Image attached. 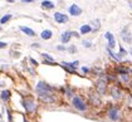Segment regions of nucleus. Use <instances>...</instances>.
Here are the masks:
<instances>
[{
	"label": "nucleus",
	"instance_id": "nucleus-1",
	"mask_svg": "<svg viewBox=\"0 0 132 122\" xmlns=\"http://www.w3.org/2000/svg\"><path fill=\"white\" fill-rule=\"evenodd\" d=\"M94 88H96V91L98 92L101 96H104L107 91H108V82H107V76L104 77L103 76V73H102L101 76H100V78L97 79L96 82V86H94Z\"/></svg>",
	"mask_w": 132,
	"mask_h": 122
},
{
	"label": "nucleus",
	"instance_id": "nucleus-2",
	"mask_svg": "<svg viewBox=\"0 0 132 122\" xmlns=\"http://www.w3.org/2000/svg\"><path fill=\"white\" fill-rule=\"evenodd\" d=\"M107 117L108 120L112 122H120L121 121V110L118 106H111L108 110H107Z\"/></svg>",
	"mask_w": 132,
	"mask_h": 122
},
{
	"label": "nucleus",
	"instance_id": "nucleus-3",
	"mask_svg": "<svg viewBox=\"0 0 132 122\" xmlns=\"http://www.w3.org/2000/svg\"><path fill=\"white\" fill-rule=\"evenodd\" d=\"M72 104L73 107L79 112H86L88 110V103L82 98L81 96H74L72 98Z\"/></svg>",
	"mask_w": 132,
	"mask_h": 122
},
{
	"label": "nucleus",
	"instance_id": "nucleus-4",
	"mask_svg": "<svg viewBox=\"0 0 132 122\" xmlns=\"http://www.w3.org/2000/svg\"><path fill=\"white\" fill-rule=\"evenodd\" d=\"M78 64H79V62L78 61H74V62H62L61 66L65 69V71L68 72V73H71V74H77V67H78Z\"/></svg>",
	"mask_w": 132,
	"mask_h": 122
},
{
	"label": "nucleus",
	"instance_id": "nucleus-5",
	"mask_svg": "<svg viewBox=\"0 0 132 122\" xmlns=\"http://www.w3.org/2000/svg\"><path fill=\"white\" fill-rule=\"evenodd\" d=\"M23 107L25 108V111L28 113H34L37 111V104L33 98H25L23 100Z\"/></svg>",
	"mask_w": 132,
	"mask_h": 122
},
{
	"label": "nucleus",
	"instance_id": "nucleus-6",
	"mask_svg": "<svg viewBox=\"0 0 132 122\" xmlns=\"http://www.w3.org/2000/svg\"><path fill=\"white\" fill-rule=\"evenodd\" d=\"M88 98H89V103H91L92 106H94V107H100V106L102 104L101 94H100L97 91L91 92L89 96H88Z\"/></svg>",
	"mask_w": 132,
	"mask_h": 122
},
{
	"label": "nucleus",
	"instance_id": "nucleus-7",
	"mask_svg": "<svg viewBox=\"0 0 132 122\" xmlns=\"http://www.w3.org/2000/svg\"><path fill=\"white\" fill-rule=\"evenodd\" d=\"M37 92L38 93H52L53 92V87H51L48 83H45V82H38V84H37Z\"/></svg>",
	"mask_w": 132,
	"mask_h": 122
},
{
	"label": "nucleus",
	"instance_id": "nucleus-8",
	"mask_svg": "<svg viewBox=\"0 0 132 122\" xmlns=\"http://www.w3.org/2000/svg\"><path fill=\"white\" fill-rule=\"evenodd\" d=\"M110 93H111L112 98L116 100V101H118V100H122V98H123V93H122L121 88L117 87V86H112L111 88H110Z\"/></svg>",
	"mask_w": 132,
	"mask_h": 122
},
{
	"label": "nucleus",
	"instance_id": "nucleus-9",
	"mask_svg": "<svg viewBox=\"0 0 132 122\" xmlns=\"http://www.w3.org/2000/svg\"><path fill=\"white\" fill-rule=\"evenodd\" d=\"M121 38L125 43L132 44V34H131V31H130V29H128V27H125L121 30Z\"/></svg>",
	"mask_w": 132,
	"mask_h": 122
},
{
	"label": "nucleus",
	"instance_id": "nucleus-10",
	"mask_svg": "<svg viewBox=\"0 0 132 122\" xmlns=\"http://www.w3.org/2000/svg\"><path fill=\"white\" fill-rule=\"evenodd\" d=\"M40 101L45 102V103H54L55 102V97L52 93H38Z\"/></svg>",
	"mask_w": 132,
	"mask_h": 122
},
{
	"label": "nucleus",
	"instance_id": "nucleus-11",
	"mask_svg": "<svg viewBox=\"0 0 132 122\" xmlns=\"http://www.w3.org/2000/svg\"><path fill=\"white\" fill-rule=\"evenodd\" d=\"M104 38H106V40L108 42V48H111V49H113L114 47H116V39H114V35L112 34L111 31H107L106 34H104Z\"/></svg>",
	"mask_w": 132,
	"mask_h": 122
},
{
	"label": "nucleus",
	"instance_id": "nucleus-12",
	"mask_svg": "<svg viewBox=\"0 0 132 122\" xmlns=\"http://www.w3.org/2000/svg\"><path fill=\"white\" fill-rule=\"evenodd\" d=\"M54 20L57 23H59V24H64V23L68 21V17L65 14H63V13L57 11V13H54Z\"/></svg>",
	"mask_w": 132,
	"mask_h": 122
},
{
	"label": "nucleus",
	"instance_id": "nucleus-13",
	"mask_svg": "<svg viewBox=\"0 0 132 122\" xmlns=\"http://www.w3.org/2000/svg\"><path fill=\"white\" fill-rule=\"evenodd\" d=\"M69 14H71L72 17H79L82 14V9L79 8V5L72 4L71 6H69Z\"/></svg>",
	"mask_w": 132,
	"mask_h": 122
},
{
	"label": "nucleus",
	"instance_id": "nucleus-14",
	"mask_svg": "<svg viewBox=\"0 0 132 122\" xmlns=\"http://www.w3.org/2000/svg\"><path fill=\"white\" fill-rule=\"evenodd\" d=\"M72 37H73L72 35V31H64V33H62V35H61V42L63 44H67V43H69Z\"/></svg>",
	"mask_w": 132,
	"mask_h": 122
},
{
	"label": "nucleus",
	"instance_id": "nucleus-15",
	"mask_svg": "<svg viewBox=\"0 0 132 122\" xmlns=\"http://www.w3.org/2000/svg\"><path fill=\"white\" fill-rule=\"evenodd\" d=\"M91 31H93V28H92L91 24H83L81 28H79V33L83 34V35H86V34L91 33Z\"/></svg>",
	"mask_w": 132,
	"mask_h": 122
},
{
	"label": "nucleus",
	"instance_id": "nucleus-16",
	"mask_svg": "<svg viewBox=\"0 0 132 122\" xmlns=\"http://www.w3.org/2000/svg\"><path fill=\"white\" fill-rule=\"evenodd\" d=\"M40 37H42V39H44V40H49L52 37H53V33H52V30H49V29H45V30L42 31Z\"/></svg>",
	"mask_w": 132,
	"mask_h": 122
},
{
	"label": "nucleus",
	"instance_id": "nucleus-17",
	"mask_svg": "<svg viewBox=\"0 0 132 122\" xmlns=\"http://www.w3.org/2000/svg\"><path fill=\"white\" fill-rule=\"evenodd\" d=\"M107 52H108V54H110V57H111L113 61H116V62H121V57L118 55V53H113V51H112L111 48H108L107 47Z\"/></svg>",
	"mask_w": 132,
	"mask_h": 122
},
{
	"label": "nucleus",
	"instance_id": "nucleus-18",
	"mask_svg": "<svg viewBox=\"0 0 132 122\" xmlns=\"http://www.w3.org/2000/svg\"><path fill=\"white\" fill-rule=\"evenodd\" d=\"M20 30L24 33V34H27V35H29V37H35V31L31 30L30 28H28V27H20Z\"/></svg>",
	"mask_w": 132,
	"mask_h": 122
},
{
	"label": "nucleus",
	"instance_id": "nucleus-19",
	"mask_svg": "<svg viewBox=\"0 0 132 122\" xmlns=\"http://www.w3.org/2000/svg\"><path fill=\"white\" fill-rule=\"evenodd\" d=\"M118 76H120V81H121L123 84H127V83H130V82H131L130 73H127V74H118Z\"/></svg>",
	"mask_w": 132,
	"mask_h": 122
},
{
	"label": "nucleus",
	"instance_id": "nucleus-20",
	"mask_svg": "<svg viewBox=\"0 0 132 122\" xmlns=\"http://www.w3.org/2000/svg\"><path fill=\"white\" fill-rule=\"evenodd\" d=\"M1 100L4 102H8L10 100V92L8 91V90H4V91L1 92Z\"/></svg>",
	"mask_w": 132,
	"mask_h": 122
},
{
	"label": "nucleus",
	"instance_id": "nucleus-21",
	"mask_svg": "<svg viewBox=\"0 0 132 122\" xmlns=\"http://www.w3.org/2000/svg\"><path fill=\"white\" fill-rule=\"evenodd\" d=\"M42 6L45 8V9H53L54 8V4L52 1H49V0H43L42 1Z\"/></svg>",
	"mask_w": 132,
	"mask_h": 122
},
{
	"label": "nucleus",
	"instance_id": "nucleus-22",
	"mask_svg": "<svg viewBox=\"0 0 132 122\" xmlns=\"http://www.w3.org/2000/svg\"><path fill=\"white\" fill-rule=\"evenodd\" d=\"M92 25H93V31H97L101 29V21L98 20V19L92 21Z\"/></svg>",
	"mask_w": 132,
	"mask_h": 122
},
{
	"label": "nucleus",
	"instance_id": "nucleus-23",
	"mask_svg": "<svg viewBox=\"0 0 132 122\" xmlns=\"http://www.w3.org/2000/svg\"><path fill=\"white\" fill-rule=\"evenodd\" d=\"M10 19H11V14H6V15H4V17L0 19V24H5V23H8Z\"/></svg>",
	"mask_w": 132,
	"mask_h": 122
},
{
	"label": "nucleus",
	"instance_id": "nucleus-24",
	"mask_svg": "<svg viewBox=\"0 0 132 122\" xmlns=\"http://www.w3.org/2000/svg\"><path fill=\"white\" fill-rule=\"evenodd\" d=\"M64 91H65V94H67L68 97H71V98L74 97V91L72 90L71 87H65V90H64Z\"/></svg>",
	"mask_w": 132,
	"mask_h": 122
},
{
	"label": "nucleus",
	"instance_id": "nucleus-25",
	"mask_svg": "<svg viewBox=\"0 0 132 122\" xmlns=\"http://www.w3.org/2000/svg\"><path fill=\"white\" fill-rule=\"evenodd\" d=\"M118 55H120L121 58H123V57H126V55H127V51H126L122 45H120V52H118Z\"/></svg>",
	"mask_w": 132,
	"mask_h": 122
},
{
	"label": "nucleus",
	"instance_id": "nucleus-26",
	"mask_svg": "<svg viewBox=\"0 0 132 122\" xmlns=\"http://www.w3.org/2000/svg\"><path fill=\"white\" fill-rule=\"evenodd\" d=\"M42 57H43V58H44L45 61H51V62H54V58H53L52 55H49L48 53H43V54H42Z\"/></svg>",
	"mask_w": 132,
	"mask_h": 122
},
{
	"label": "nucleus",
	"instance_id": "nucleus-27",
	"mask_svg": "<svg viewBox=\"0 0 132 122\" xmlns=\"http://www.w3.org/2000/svg\"><path fill=\"white\" fill-rule=\"evenodd\" d=\"M82 44H83L84 48H92V42L91 40H83Z\"/></svg>",
	"mask_w": 132,
	"mask_h": 122
},
{
	"label": "nucleus",
	"instance_id": "nucleus-28",
	"mask_svg": "<svg viewBox=\"0 0 132 122\" xmlns=\"http://www.w3.org/2000/svg\"><path fill=\"white\" fill-rule=\"evenodd\" d=\"M67 51L69 52V53H71V54H74V53H76V52H77V48H76V47H74V45H71V47H69V48H68V49H67Z\"/></svg>",
	"mask_w": 132,
	"mask_h": 122
},
{
	"label": "nucleus",
	"instance_id": "nucleus-29",
	"mask_svg": "<svg viewBox=\"0 0 132 122\" xmlns=\"http://www.w3.org/2000/svg\"><path fill=\"white\" fill-rule=\"evenodd\" d=\"M81 69H82V72H83V73H86V74H87V73H89V72H91V69H89V68H88V67H82Z\"/></svg>",
	"mask_w": 132,
	"mask_h": 122
},
{
	"label": "nucleus",
	"instance_id": "nucleus-30",
	"mask_svg": "<svg viewBox=\"0 0 132 122\" xmlns=\"http://www.w3.org/2000/svg\"><path fill=\"white\" fill-rule=\"evenodd\" d=\"M57 49H58L59 52H63V51H67L68 48H65L64 45H58V47H57Z\"/></svg>",
	"mask_w": 132,
	"mask_h": 122
},
{
	"label": "nucleus",
	"instance_id": "nucleus-31",
	"mask_svg": "<svg viewBox=\"0 0 132 122\" xmlns=\"http://www.w3.org/2000/svg\"><path fill=\"white\" fill-rule=\"evenodd\" d=\"M72 35H73L74 38H79V37H81V33H77V31H72Z\"/></svg>",
	"mask_w": 132,
	"mask_h": 122
},
{
	"label": "nucleus",
	"instance_id": "nucleus-32",
	"mask_svg": "<svg viewBox=\"0 0 132 122\" xmlns=\"http://www.w3.org/2000/svg\"><path fill=\"white\" fill-rule=\"evenodd\" d=\"M8 44L5 43V42H0V49H3V48H5Z\"/></svg>",
	"mask_w": 132,
	"mask_h": 122
},
{
	"label": "nucleus",
	"instance_id": "nucleus-33",
	"mask_svg": "<svg viewBox=\"0 0 132 122\" xmlns=\"http://www.w3.org/2000/svg\"><path fill=\"white\" fill-rule=\"evenodd\" d=\"M30 62L33 63V64H34V66H38V62H37V61H34L33 58H30Z\"/></svg>",
	"mask_w": 132,
	"mask_h": 122
},
{
	"label": "nucleus",
	"instance_id": "nucleus-34",
	"mask_svg": "<svg viewBox=\"0 0 132 122\" xmlns=\"http://www.w3.org/2000/svg\"><path fill=\"white\" fill-rule=\"evenodd\" d=\"M8 117H9V121L11 122V120H13V117H11V113H10V111H8Z\"/></svg>",
	"mask_w": 132,
	"mask_h": 122
},
{
	"label": "nucleus",
	"instance_id": "nucleus-35",
	"mask_svg": "<svg viewBox=\"0 0 132 122\" xmlns=\"http://www.w3.org/2000/svg\"><path fill=\"white\" fill-rule=\"evenodd\" d=\"M31 47L33 48H39V44L38 43H34V44H31Z\"/></svg>",
	"mask_w": 132,
	"mask_h": 122
},
{
	"label": "nucleus",
	"instance_id": "nucleus-36",
	"mask_svg": "<svg viewBox=\"0 0 132 122\" xmlns=\"http://www.w3.org/2000/svg\"><path fill=\"white\" fill-rule=\"evenodd\" d=\"M23 3H33V1H35V0H21Z\"/></svg>",
	"mask_w": 132,
	"mask_h": 122
},
{
	"label": "nucleus",
	"instance_id": "nucleus-37",
	"mask_svg": "<svg viewBox=\"0 0 132 122\" xmlns=\"http://www.w3.org/2000/svg\"><path fill=\"white\" fill-rule=\"evenodd\" d=\"M128 5H130V8L132 9V0H128Z\"/></svg>",
	"mask_w": 132,
	"mask_h": 122
},
{
	"label": "nucleus",
	"instance_id": "nucleus-38",
	"mask_svg": "<svg viewBox=\"0 0 132 122\" xmlns=\"http://www.w3.org/2000/svg\"><path fill=\"white\" fill-rule=\"evenodd\" d=\"M8 1H9V3H14L15 0H8Z\"/></svg>",
	"mask_w": 132,
	"mask_h": 122
},
{
	"label": "nucleus",
	"instance_id": "nucleus-39",
	"mask_svg": "<svg viewBox=\"0 0 132 122\" xmlns=\"http://www.w3.org/2000/svg\"><path fill=\"white\" fill-rule=\"evenodd\" d=\"M24 122H29V121H28V120H27V118H25V117H24Z\"/></svg>",
	"mask_w": 132,
	"mask_h": 122
},
{
	"label": "nucleus",
	"instance_id": "nucleus-40",
	"mask_svg": "<svg viewBox=\"0 0 132 122\" xmlns=\"http://www.w3.org/2000/svg\"><path fill=\"white\" fill-rule=\"evenodd\" d=\"M130 54H131V55H132V48H131V49H130Z\"/></svg>",
	"mask_w": 132,
	"mask_h": 122
},
{
	"label": "nucleus",
	"instance_id": "nucleus-41",
	"mask_svg": "<svg viewBox=\"0 0 132 122\" xmlns=\"http://www.w3.org/2000/svg\"><path fill=\"white\" fill-rule=\"evenodd\" d=\"M131 91H132V82H131Z\"/></svg>",
	"mask_w": 132,
	"mask_h": 122
},
{
	"label": "nucleus",
	"instance_id": "nucleus-42",
	"mask_svg": "<svg viewBox=\"0 0 132 122\" xmlns=\"http://www.w3.org/2000/svg\"><path fill=\"white\" fill-rule=\"evenodd\" d=\"M0 30H1V28H0Z\"/></svg>",
	"mask_w": 132,
	"mask_h": 122
}]
</instances>
